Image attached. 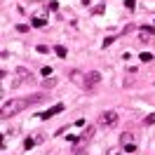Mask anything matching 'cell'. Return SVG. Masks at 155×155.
<instances>
[{"label":"cell","instance_id":"6","mask_svg":"<svg viewBox=\"0 0 155 155\" xmlns=\"http://www.w3.org/2000/svg\"><path fill=\"white\" fill-rule=\"evenodd\" d=\"M64 110V104H54L52 108H47V110H42L38 117H42V120H47V117H52V115H57V113H61Z\"/></svg>","mask_w":155,"mask_h":155},{"label":"cell","instance_id":"1","mask_svg":"<svg viewBox=\"0 0 155 155\" xmlns=\"http://www.w3.org/2000/svg\"><path fill=\"white\" fill-rule=\"evenodd\" d=\"M42 94H33V97H26V99H10V101H5L2 104V110H0V115L2 117H12L14 113H19V110H24V108H28L31 104H38V101H42Z\"/></svg>","mask_w":155,"mask_h":155},{"label":"cell","instance_id":"15","mask_svg":"<svg viewBox=\"0 0 155 155\" xmlns=\"http://www.w3.org/2000/svg\"><path fill=\"white\" fill-rule=\"evenodd\" d=\"M125 5H127V10H134V0H127Z\"/></svg>","mask_w":155,"mask_h":155},{"label":"cell","instance_id":"4","mask_svg":"<svg viewBox=\"0 0 155 155\" xmlns=\"http://www.w3.org/2000/svg\"><path fill=\"white\" fill-rule=\"evenodd\" d=\"M120 143H122V148H125L127 153H136V143H134V134L132 132L120 134Z\"/></svg>","mask_w":155,"mask_h":155},{"label":"cell","instance_id":"5","mask_svg":"<svg viewBox=\"0 0 155 155\" xmlns=\"http://www.w3.org/2000/svg\"><path fill=\"white\" fill-rule=\"evenodd\" d=\"M136 35H139V40H141V42H150V40L155 38V28H139L136 31Z\"/></svg>","mask_w":155,"mask_h":155},{"label":"cell","instance_id":"12","mask_svg":"<svg viewBox=\"0 0 155 155\" xmlns=\"http://www.w3.org/2000/svg\"><path fill=\"white\" fill-rule=\"evenodd\" d=\"M38 143V141H35V139H26V141H24V148H33V146Z\"/></svg>","mask_w":155,"mask_h":155},{"label":"cell","instance_id":"11","mask_svg":"<svg viewBox=\"0 0 155 155\" xmlns=\"http://www.w3.org/2000/svg\"><path fill=\"white\" fill-rule=\"evenodd\" d=\"M54 52H57L59 57H66V47H61V45H57V47H54Z\"/></svg>","mask_w":155,"mask_h":155},{"label":"cell","instance_id":"2","mask_svg":"<svg viewBox=\"0 0 155 155\" xmlns=\"http://www.w3.org/2000/svg\"><path fill=\"white\" fill-rule=\"evenodd\" d=\"M117 120H120L117 110H106V113L99 115V127H113V125H117Z\"/></svg>","mask_w":155,"mask_h":155},{"label":"cell","instance_id":"3","mask_svg":"<svg viewBox=\"0 0 155 155\" xmlns=\"http://www.w3.org/2000/svg\"><path fill=\"white\" fill-rule=\"evenodd\" d=\"M99 82H101V73H99V71H89V73H85L82 87H85V89H94Z\"/></svg>","mask_w":155,"mask_h":155},{"label":"cell","instance_id":"7","mask_svg":"<svg viewBox=\"0 0 155 155\" xmlns=\"http://www.w3.org/2000/svg\"><path fill=\"white\" fill-rule=\"evenodd\" d=\"M71 80L78 82V85H82V82H85V75H82V73H78V71H73V73H71Z\"/></svg>","mask_w":155,"mask_h":155},{"label":"cell","instance_id":"9","mask_svg":"<svg viewBox=\"0 0 155 155\" xmlns=\"http://www.w3.org/2000/svg\"><path fill=\"white\" fill-rule=\"evenodd\" d=\"M17 75H19V78H24V80H31V73L26 71V68H17Z\"/></svg>","mask_w":155,"mask_h":155},{"label":"cell","instance_id":"13","mask_svg":"<svg viewBox=\"0 0 155 155\" xmlns=\"http://www.w3.org/2000/svg\"><path fill=\"white\" fill-rule=\"evenodd\" d=\"M139 59H141V61H153V54H148V52H143V54H139Z\"/></svg>","mask_w":155,"mask_h":155},{"label":"cell","instance_id":"14","mask_svg":"<svg viewBox=\"0 0 155 155\" xmlns=\"http://www.w3.org/2000/svg\"><path fill=\"white\" fill-rule=\"evenodd\" d=\"M155 122V113H150V115H146V125H153Z\"/></svg>","mask_w":155,"mask_h":155},{"label":"cell","instance_id":"16","mask_svg":"<svg viewBox=\"0 0 155 155\" xmlns=\"http://www.w3.org/2000/svg\"><path fill=\"white\" fill-rule=\"evenodd\" d=\"M108 155H120V150H117V148H110V150H108Z\"/></svg>","mask_w":155,"mask_h":155},{"label":"cell","instance_id":"8","mask_svg":"<svg viewBox=\"0 0 155 155\" xmlns=\"http://www.w3.org/2000/svg\"><path fill=\"white\" fill-rule=\"evenodd\" d=\"M31 24H33L35 28H42V26H45L47 21H45V17H33V21H31Z\"/></svg>","mask_w":155,"mask_h":155},{"label":"cell","instance_id":"10","mask_svg":"<svg viewBox=\"0 0 155 155\" xmlns=\"http://www.w3.org/2000/svg\"><path fill=\"white\" fill-rule=\"evenodd\" d=\"M94 134V127H89V129H85V134L80 136V139H82V141H89V136Z\"/></svg>","mask_w":155,"mask_h":155}]
</instances>
